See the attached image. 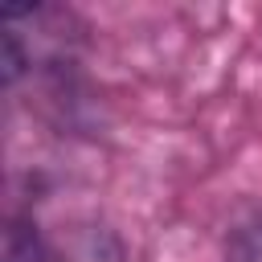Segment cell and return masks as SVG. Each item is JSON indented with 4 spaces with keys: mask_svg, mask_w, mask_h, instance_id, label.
<instances>
[]
</instances>
